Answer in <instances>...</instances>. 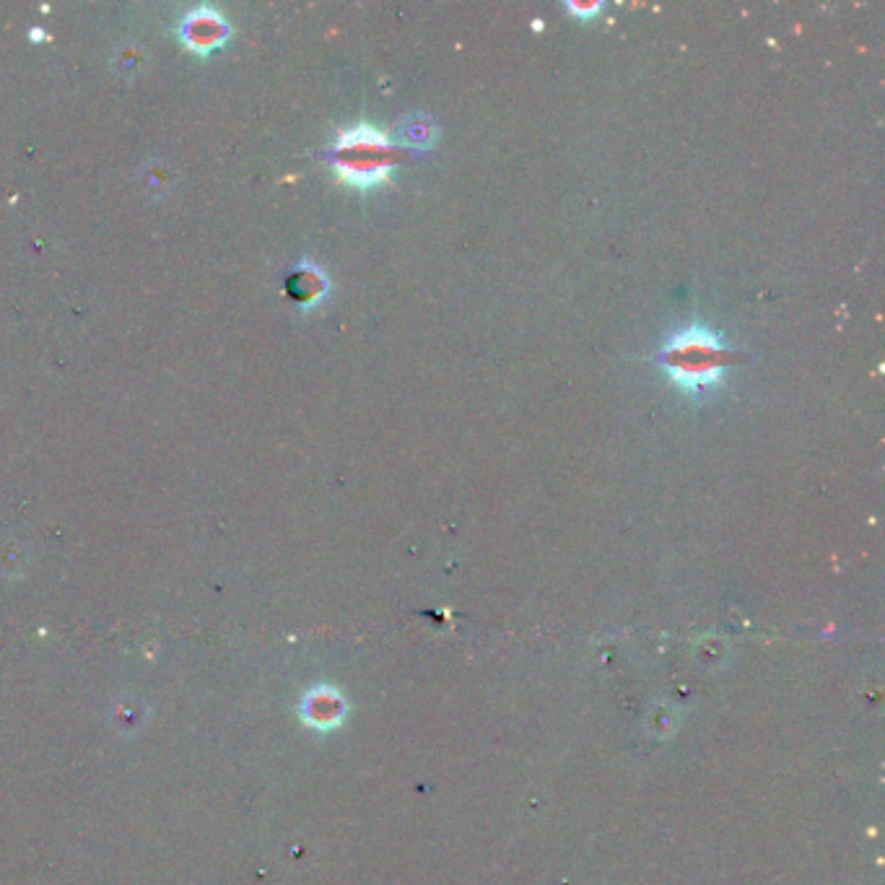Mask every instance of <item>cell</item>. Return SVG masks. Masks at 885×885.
I'll return each mask as SVG.
<instances>
[{
	"label": "cell",
	"instance_id": "7a4b0ae2",
	"mask_svg": "<svg viewBox=\"0 0 885 885\" xmlns=\"http://www.w3.org/2000/svg\"><path fill=\"white\" fill-rule=\"evenodd\" d=\"M333 169L340 182L372 190L390 182L395 169V146L374 125H353L338 135L333 146Z\"/></svg>",
	"mask_w": 885,
	"mask_h": 885
},
{
	"label": "cell",
	"instance_id": "277c9868",
	"mask_svg": "<svg viewBox=\"0 0 885 885\" xmlns=\"http://www.w3.org/2000/svg\"><path fill=\"white\" fill-rule=\"evenodd\" d=\"M328 291V278L322 276L317 268H309V265H302V268H296L289 278V294L291 299L302 304V307H312L317 304L325 296Z\"/></svg>",
	"mask_w": 885,
	"mask_h": 885
},
{
	"label": "cell",
	"instance_id": "8992f818",
	"mask_svg": "<svg viewBox=\"0 0 885 885\" xmlns=\"http://www.w3.org/2000/svg\"><path fill=\"white\" fill-rule=\"evenodd\" d=\"M569 8L571 13H579V16H597V11H600V3H595V6H579V3H569Z\"/></svg>",
	"mask_w": 885,
	"mask_h": 885
},
{
	"label": "cell",
	"instance_id": "5b68a950",
	"mask_svg": "<svg viewBox=\"0 0 885 885\" xmlns=\"http://www.w3.org/2000/svg\"><path fill=\"white\" fill-rule=\"evenodd\" d=\"M403 143L418 148H429L431 143H434V125H431L429 120H424V125H405Z\"/></svg>",
	"mask_w": 885,
	"mask_h": 885
},
{
	"label": "cell",
	"instance_id": "3957f363",
	"mask_svg": "<svg viewBox=\"0 0 885 885\" xmlns=\"http://www.w3.org/2000/svg\"><path fill=\"white\" fill-rule=\"evenodd\" d=\"M226 34H229V26L213 8H198L182 24V39L195 52H211L224 42Z\"/></svg>",
	"mask_w": 885,
	"mask_h": 885
},
{
	"label": "cell",
	"instance_id": "6da1fadb",
	"mask_svg": "<svg viewBox=\"0 0 885 885\" xmlns=\"http://www.w3.org/2000/svg\"><path fill=\"white\" fill-rule=\"evenodd\" d=\"M730 361L732 351L725 338L706 325L683 328L660 351V364L667 379L691 398L719 387Z\"/></svg>",
	"mask_w": 885,
	"mask_h": 885
}]
</instances>
